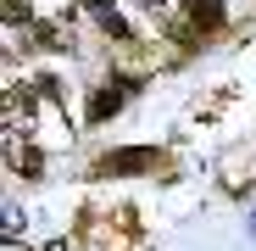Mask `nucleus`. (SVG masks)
I'll list each match as a JSON object with an SVG mask.
<instances>
[{"label": "nucleus", "mask_w": 256, "mask_h": 251, "mask_svg": "<svg viewBox=\"0 0 256 251\" xmlns=\"http://www.w3.org/2000/svg\"><path fill=\"white\" fill-rule=\"evenodd\" d=\"M184 23H190V34H212L223 23V6L218 0H184Z\"/></svg>", "instance_id": "nucleus-1"}, {"label": "nucleus", "mask_w": 256, "mask_h": 251, "mask_svg": "<svg viewBox=\"0 0 256 251\" xmlns=\"http://www.w3.org/2000/svg\"><path fill=\"white\" fill-rule=\"evenodd\" d=\"M145 167H156V151H117L100 162V173H145Z\"/></svg>", "instance_id": "nucleus-2"}, {"label": "nucleus", "mask_w": 256, "mask_h": 251, "mask_svg": "<svg viewBox=\"0 0 256 251\" xmlns=\"http://www.w3.org/2000/svg\"><path fill=\"white\" fill-rule=\"evenodd\" d=\"M122 90H128V84H106V90L95 95V106H90V117H95V123H106V117L122 106Z\"/></svg>", "instance_id": "nucleus-3"}, {"label": "nucleus", "mask_w": 256, "mask_h": 251, "mask_svg": "<svg viewBox=\"0 0 256 251\" xmlns=\"http://www.w3.org/2000/svg\"><path fill=\"white\" fill-rule=\"evenodd\" d=\"M6 156H12V167H22V173H39V151H34V145H17V140H12Z\"/></svg>", "instance_id": "nucleus-4"}, {"label": "nucleus", "mask_w": 256, "mask_h": 251, "mask_svg": "<svg viewBox=\"0 0 256 251\" xmlns=\"http://www.w3.org/2000/svg\"><path fill=\"white\" fill-rule=\"evenodd\" d=\"M95 23H100L106 34H122V17H117V12H106V6H95Z\"/></svg>", "instance_id": "nucleus-5"}, {"label": "nucleus", "mask_w": 256, "mask_h": 251, "mask_svg": "<svg viewBox=\"0 0 256 251\" xmlns=\"http://www.w3.org/2000/svg\"><path fill=\"white\" fill-rule=\"evenodd\" d=\"M17 17H28V0H6V23H17Z\"/></svg>", "instance_id": "nucleus-6"}, {"label": "nucleus", "mask_w": 256, "mask_h": 251, "mask_svg": "<svg viewBox=\"0 0 256 251\" xmlns=\"http://www.w3.org/2000/svg\"><path fill=\"white\" fill-rule=\"evenodd\" d=\"M95 6H112V0H95Z\"/></svg>", "instance_id": "nucleus-7"}]
</instances>
